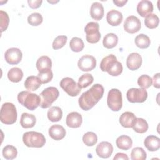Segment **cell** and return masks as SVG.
Here are the masks:
<instances>
[{"label": "cell", "mask_w": 160, "mask_h": 160, "mask_svg": "<svg viewBox=\"0 0 160 160\" xmlns=\"http://www.w3.org/2000/svg\"><path fill=\"white\" fill-rule=\"evenodd\" d=\"M90 14L93 19L100 21L104 14V10L102 4L98 2H93L91 6Z\"/></svg>", "instance_id": "obj_21"}, {"label": "cell", "mask_w": 160, "mask_h": 160, "mask_svg": "<svg viewBox=\"0 0 160 160\" xmlns=\"http://www.w3.org/2000/svg\"><path fill=\"white\" fill-rule=\"evenodd\" d=\"M126 98L130 102H143L148 98V92L144 88H131L127 91Z\"/></svg>", "instance_id": "obj_10"}, {"label": "cell", "mask_w": 160, "mask_h": 160, "mask_svg": "<svg viewBox=\"0 0 160 160\" xmlns=\"http://www.w3.org/2000/svg\"><path fill=\"white\" fill-rule=\"evenodd\" d=\"M145 147L149 151H156L160 148V139L154 135H150L144 141Z\"/></svg>", "instance_id": "obj_22"}, {"label": "cell", "mask_w": 160, "mask_h": 160, "mask_svg": "<svg viewBox=\"0 0 160 160\" xmlns=\"http://www.w3.org/2000/svg\"><path fill=\"white\" fill-rule=\"evenodd\" d=\"M22 54L21 51L16 48H11L6 50L4 54L6 61L11 65L18 64L22 59Z\"/></svg>", "instance_id": "obj_13"}, {"label": "cell", "mask_w": 160, "mask_h": 160, "mask_svg": "<svg viewBox=\"0 0 160 160\" xmlns=\"http://www.w3.org/2000/svg\"><path fill=\"white\" fill-rule=\"evenodd\" d=\"M78 65L82 71H90L95 68L96 60L95 58L91 55H84L79 59Z\"/></svg>", "instance_id": "obj_11"}, {"label": "cell", "mask_w": 160, "mask_h": 160, "mask_svg": "<svg viewBox=\"0 0 160 160\" xmlns=\"http://www.w3.org/2000/svg\"><path fill=\"white\" fill-rule=\"evenodd\" d=\"M24 144L31 148H41L46 143L44 136L36 131H28L25 132L22 136Z\"/></svg>", "instance_id": "obj_5"}, {"label": "cell", "mask_w": 160, "mask_h": 160, "mask_svg": "<svg viewBox=\"0 0 160 160\" xmlns=\"http://www.w3.org/2000/svg\"><path fill=\"white\" fill-rule=\"evenodd\" d=\"M94 81L93 76L90 74H82L78 80V85L81 88H85L92 83Z\"/></svg>", "instance_id": "obj_37"}, {"label": "cell", "mask_w": 160, "mask_h": 160, "mask_svg": "<svg viewBox=\"0 0 160 160\" xmlns=\"http://www.w3.org/2000/svg\"><path fill=\"white\" fill-rule=\"evenodd\" d=\"M83 142L88 146L95 145L98 141L97 135L93 132H87L82 137Z\"/></svg>", "instance_id": "obj_36"}, {"label": "cell", "mask_w": 160, "mask_h": 160, "mask_svg": "<svg viewBox=\"0 0 160 160\" xmlns=\"http://www.w3.org/2000/svg\"><path fill=\"white\" fill-rule=\"evenodd\" d=\"M69 47L72 51L78 52L81 51L84 49V44L81 38L74 37L70 41Z\"/></svg>", "instance_id": "obj_34"}, {"label": "cell", "mask_w": 160, "mask_h": 160, "mask_svg": "<svg viewBox=\"0 0 160 160\" xmlns=\"http://www.w3.org/2000/svg\"><path fill=\"white\" fill-rule=\"evenodd\" d=\"M99 25L98 22H90L86 24L84 28L86 41L91 44H95L99 42L101 38L99 32Z\"/></svg>", "instance_id": "obj_8"}, {"label": "cell", "mask_w": 160, "mask_h": 160, "mask_svg": "<svg viewBox=\"0 0 160 160\" xmlns=\"http://www.w3.org/2000/svg\"><path fill=\"white\" fill-rule=\"evenodd\" d=\"M8 78L11 82H18L23 78V72L19 68H12L8 71Z\"/></svg>", "instance_id": "obj_29"}, {"label": "cell", "mask_w": 160, "mask_h": 160, "mask_svg": "<svg viewBox=\"0 0 160 160\" xmlns=\"http://www.w3.org/2000/svg\"><path fill=\"white\" fill-rule=\"evenodd\" d=\"M60 86L69 96L72 97L78 96L81 90L78 84L73 79L69 77L62 79L60 81Z\"/></svg>", "instance_id": "obj_9"}, {"label": "cell", "mask_w": 160, "mask_h": 160, "mask_svg": "<svg viewBox=\"0 0 160 160\" xmlns=\"http://www.w3.org/2000/svg\"><path fill=\"white\" fill-rule=\"evenodd\" d=\"M28 4L29 7L32 9H37L39 8L42 2V0H35V1H32V0H29L28 1Z\"/></svg>", "instance_id": "obj_43"}, {"label": "cell", "mask_w": 160, "mask_h": 160, "mask_svg": "<svg viewBox=\"0 0 160 160\" xmlns=\"http://www.w3.org/2000/svg\"><path fill=\"white\" fill-rule=\"evenodd\" d=\"M82 122V116L78 112H70L68 114L66 119V125L71 128H78L80 127Z\"/></svg>", "instance_id": "obj_17"}, {"label": "cell", "mask_w": 160, "mask_h": 160, "mask_svg": "<svg viewBox=\"0 0 160 160\" xmlns=\"http://www.w3.org/2000/svg\"><path fill=\"white\" fill-rule=\"evenodd\" d=\"M68 40V38L66 36L62 35V36H57L53 42H52V48L55 50L59 49L64 47V46L66 44Z\"/></svg>", "instance_id": "obj_41"}, {"label": "cell", "mask_w": 160, "mask_h": 160, "mask_svg": "<svg viewBox=\"0 0 160 160\" xmlns=\"http://www.w3.org/2000/svg\"><path fill=\"white\" fill-rule=\"evenodd\" d=\"M104 89L99 84L93 85L89 90L84 92L79 98V105L84 111L92 108L102 98Z\"/></svg>", "instance_id": "obj_1"}, {"label": "cell", "mask_w": 160, "mask_h": 160, "mask_svg": "<svg viewBox=\"0 0 160 160\" xmlns=\"http://www.w3.org/2000/svg\"><path fill=\"white\" fill-rule=\"evenodd\" d=\"M36 117L33 114H30L27 112H24L21 114L20 119V124L25 129L31 128L36 124Z\"/></svg>", "instance_id": "obj_24"}, {"label": "cell", "mask_w": 160, "mask_h": 160, "mask_svg": "<svg viewBox=\"0 0 160 160\" xmlns=\"http://www.w3.org/2000/svg\"><path fill=\"white\" fill-rule=\"evenodd\" d=\"M42 82L38 76H28L24 81V87L28 91H36L37 90Z\"/></svg>", "instance_id": "obj_23"}, {"label": "cell", "mask_w": 160, "mask_h": 160, "mask_svg": "<svg viewBox=\"0 0 160 160\" xmlns=\"http://www.w3.org/2000/svg\"><path fill=\"white\" fill-rule=\"evenodd\" d=\"M159 73H156L153 76V86L154 88L159 89L160 88V83H159Z\"/></svg>", "instance_id": "obj_44"}, {"label": "cell", "mask_w": 160, "mask_h": 160, "mask_svg": "<svg viewBox=\"0 0 160 160\" xmlns=\"http://www.w3.org/2000/svg\"><path fill=\"white\" fill-rule=\"evenodd\" d=\"M18 114L15 106L11 102L4 103L1 108L0 120L5 124H12L17 120Z\"/></svg>", "instance_id": "obj_4"}, {"label": "cell", "mask_w": 160, "mask_h": 160, "mask_svg": "<svg viewBox=\"0 0 160 160\" xmlns=\"http://www.w3.org/2000/svg\"><path fill=\"white\" fill-rule=\"evenodd\" d=\"M152 78L147 74H143L140 76L138 79V85L144 89L149 88L152 85Z\"/></svg>", "instance_id": "obj_39"}, {"label": "cell", "mask_w": 160, "mask_h": 160, "mask_svg": "<svg viewBox=\"0 0 160 160\" xmlns=\"http://www.w3.org/2000/svg\"><path fill=\"white\" fill-rule=\"evenodd\" d=\"M0 18H1V31L2 32L6 31L8 27L9 22V18L8 14L3 11H0Z\"/></svg>", "instance_id": "obj_42"}, {"label": "cell", "mask_w": 160, "mask_h": 160, "mask_svg": "<svg viewBox=\"0 0 160 160\" xmlns=\"http://www.w3.org/2000/svg\"><path fill=\"white\" fill-rule=\"evenodd\" d=\"M141 26L140 20L135 16H128L124 23V29L125 31L130 34H134L138 32Z\"/></svg>", "instance_id": "obj_12"}, {"label": "cell", "mask_w": 160, "mask_h": 160, "mask_svg": "<svg viewBox=\"0 0 160 160\" xmlns=\"http://www.w3.org/2000/svg\"><path fill=\"white\" fill-rule=\"evenodd\" d=\"M142 61V57L139 53L132 52L128 56L126 59V65L130 70L135 71L141 67Z\"/></svg>", "instance_id": "obj_15"}, {"label": "cell", "mask_w": 160, "mask_h": 160, "mask_svg": "<svg viewBox=\"0 0 160 160\" xmlns=\"http://www.w3.org/2000/svg\"><path fill=\"white\" fill-rule=\"evenodd\" d=\"M148 124L146 120L142 118H136V121L132 127L134 131L138 133H144L148 129Z\"/></svg>", "instance_id": "obj_30"}, {"label": "cell", "mask_w": 160, "mask_h": 160, "mask_svg": "<svg viewBox=\"0 0 160 160\" xmlns=\"http://www.w3.org/2000/svg\"><path fill=\"white\" fill-rule=\"evenodd\" d=\"M59 92L58 89L55 87H48L44 89L40 94L41 102L40 106L42 109H46L58 99Z\"/></svg>", "instance_id": "obj_6"}, {"label": "cell", "mask_w": 160, "mask_h": 160, "mask_svg": "<svg viewBox=\"0 0 160 160\" xmlns=\"http://www.w3.org/2000/svg\"><path fill=\"white\" fill-rule=\"evenodd\" d=\"M62 117V111L58 106H52L48 111V118L51 122H58Z\"/></svg>", "instance_id": "obj_28"}, {"label": "cell", "mask_w": 160, "mask_h": 160, "mask_svg": "<svg viewBox=\"0 0 160 160\" xmlns=\"http://www.w3.org/2000/svg\"><path fill=\"white\" fill-rule=\"evenodd\" d=\"M136 117L134 113L129 111L123 112L119 118L121 125L126 128H132L136 121Z\"/></svg>", "instance_id": "obj_19"}, {"label": "cell", "mask_w": 160, "mask_h": 160, "mask_svg": "<svg viewBox=\"0 0 160 160\" xmlns=\"http://www.w3.org/2000/svg\"><path fill=\"white\" fill-rule=\"evenodd\" d=\"M159 23L158 16L155 14H150L147 16L144 19V24L146 26L151 29L156 28Z\"/></svg>", "instance_id": "obj_32"}, {"label": "cell", "mask_w": 160, "mask_h": 160, "mask_svg": "<svg viewBox=\"0 0 160 160\" xmlns=\"http://www.w3.org/2000/svg\"><path fill=\"white\" fill-rule=\"evenodd\" d=\"M122 19L123 16L122 13L114 9L109 11L106 15V20L108 24L112 26L119 25L122 22Z\"/></svg>", "instance_id": "obj_18"}, {"label": "cell", "mask_w": 160, "mask_h": 160, "mask_svg": "<svg viewBox=\"0 0 160 160\" xmlns=\"http://www.w3.org/2000/svg\"><path fill=\"white\" fill-rule=\"evenodd\" d=\"M100 69L103 72H108L112 76L120 75L123 70L121 62L117 61V58L114 54H109L102 59L100 63Z\"/></svg>", "instance_id": "obj_2"}, {"label": "cell", "mask_w": 160, "mask_h": 160, "mask_svg": "<svg viewBox=\"0 0 160 160\" xmlns=\"http://www.w3.org/2000/svg\"><path fill=\"white\" fill-rule=\"evenodd\" d=\"M128 2L127 0H122V1H119V0H114L113 3L116 4L118 7H122L126 3Z\"/></svg>", "instance_id": "obj_46"}, {"label": "cell", "mask_w": 160, "mask_h": 160, "mask_svg": "<svg viewBox=\"0 0 160 160\" xmlns=\"http://www.w3.org/2000/svg\"><path fill=\"white\" fill-rule=\"evenodd\" d=\"M116 144L119 149L126 151L131 148L132 145V141L129 136L121 135L117 138Z\"/></svg>", "instance_id": "obj_25"}, {"label": "cell", "mask_w": 160, "mask_h": 160, "mask_svg": "<svg viewBox=\"0 0 160 160\" xmlns=\"http://www.w3.org/2000/svg\"><path fill=\"white\" fill-rule=\"evenodd\" d=\"M107 103L111 110L113 111H119L122 106L121 92L118 89H111L108 94Z\"/></svg>", "instance_id": "obj_7"}, {"label": "cell", "mask_w": 160, "mask_h": 160, "mask_svg": "<svg viewBox=\"0 0 160 160\" xmlns=\"http://www.w3.org/2000/svg\"><path fill=\"white\" fill-rule=\"evenodd\" d=\"M154 7L152 3L148 0L141 1L137 6L138 13L142 18L151 14L153 11Z\"/></svg>", "instance_id": "obj_16"}, {"label": "cell", "mask_w": 160, "mask_h": 160, "mask_svg": "<svg viewBox=\"0 0 160 160\" xmlns=\"http://www.w3.org/2000/svg\"><path fill=\"white\" fill-rule=\"evenodd\" d=\"M146 152L141 147L134 148L131 152L132 160H144L146 159Z\"/></svg>", "instance_id": "obj_35"}, {"label": "cell", "mask_w": 160, "mask_h": 160, "mask_svg": "<svg viewBox=\"0 0 160 160\" xmlns=\"http://www.w3.org/2000/svg\"><path fill=\"white\" fill-rule=\"evenodd\" d=\"M36 66L39 72L51 69L52 66V62L48 56H42L36 61Z\"/></svg>", "instance_id": "obj_26"}, {"label": "cell", "mask_w": 160, "mask_h": 160, "mask_svg": "<svg viewBox=\"0 0 160 160\" xmlns=\"http://www.w3.org/2000/svg\"><path fill=\"white\" fill-rule=\"evenodd\" d=\"M38 76L42 84H46L50 82L53 78V73L51 69L39 72Z\"/></svg>", "instance_id": "obj_40"}, {"label": "cell", "mask_w": 160, "mask_h": 160, "mask_svg": "<svg viewBox=\"0 0 160 160\" xmlns=\"http://www.w3.org/2000/svg\"><path fill=\"white\" fill-rule=\"evenodd\" d=\"M49 135L52 139L56 141L61 140L66 136V130L63 126L59 124H54L50 127Z\"/></svg>", "instance_id": "obj_20"}, {"label": "cell", "mask_w": 160, "mask_h": 160, "mask_svg": "<svg viewBox=\"0 0 160 160\" xmlns=\"http://www.w3.org/2000/svg\"><path fill=\"white\" fill-rule=\"evenodd\" d=\"M17 154V149L12 145H6L2 149V155L6 159H13L16 158Z\"/></svg>", "instance_id": "obj_33"}, {"label": "cell", "mask_w": 160, "mask_h": 160, "mask_svg": "<svg viewBox=\"0 0 160 160\" xmlns=\"http://www.w3.org/2000/svg\"><path fill=\"white\" fill-rule=\"evenodd\" d=\"M43 21L42 16L38 12H34L31 14L28 17V23L33 26H37L40 25Z\"/></svg>", "instance_id": "obj_38"}, {"label": "cell", "mask_w": 160, "mask_h": 160, "mask_svg": "<svg viewBox=\"0 0 160 160\" xmlns=\"http://www.w3.org/2000/svg\"><path fill=\"white\" fill-rule=\"evenodd\" d=\"M119 159L128 160L129 158L127 156V154H124L122 152H118L114 157V160H119Z\"/></svg>", "instance_id": "obj_45"}, {"label": "cell", "mask_w": 160, "mask_h": 160, "mask_svg": "<svg viewBox=\"0 0 160 160\" xmlns=\"http://www.w3.org/2000/svg\"><path fill=\"white\" fill-rule=\"evenodd\" d=\"M96 152L99 157L105 159L108 158L113 152V146L108 141H102L97 146Z\"/></svg>", "instance_id": "obj_14"}, {"label": "cell", "mask_w": 160, "mask_h": 160, "mask_svg": "<svg viewBox=\"0 0 160 160\" xmlns=\"http://www.w3.org/2000/svg\"><path fill=\"white\" fill-rule=\"evenodd\" d=\"M18 100L21 105L31 111L36 109L41 102L40 96L29 91L20 92L18 95Z\"/></svg>", "instance_id": "obj_3"}, {"label": "cell", "mask_w": 160, "mask_h": 160, "mask_svg": "<svg viewBox=\"0 0 160 160\" xmlns=\"http://www.w3.org/2000/svg\"><path fill=\"white\" fill-rule=\"evenodd\" d=\"M118 42V38L114 33H108L103 38L102 44L104 47L107 49L114 48Z\"/></svg>", "instance_id": "obj_27"}, {"label": "cell", "mask_w": 160, "mask_h": 160, "mask_svg": "<svg viewBox=\"0 0 160 160\" xmlns=\"http://www.w3.org/2000/svg\"><path fill=\"white\" fill-rule=\"evenodd\" d=\"M136 45L140 49L148 48L151 43L149 38L144 34H140L138 35L134 40Z\"/></svg>", "instance_id": "obj_31"}]
</instances>
